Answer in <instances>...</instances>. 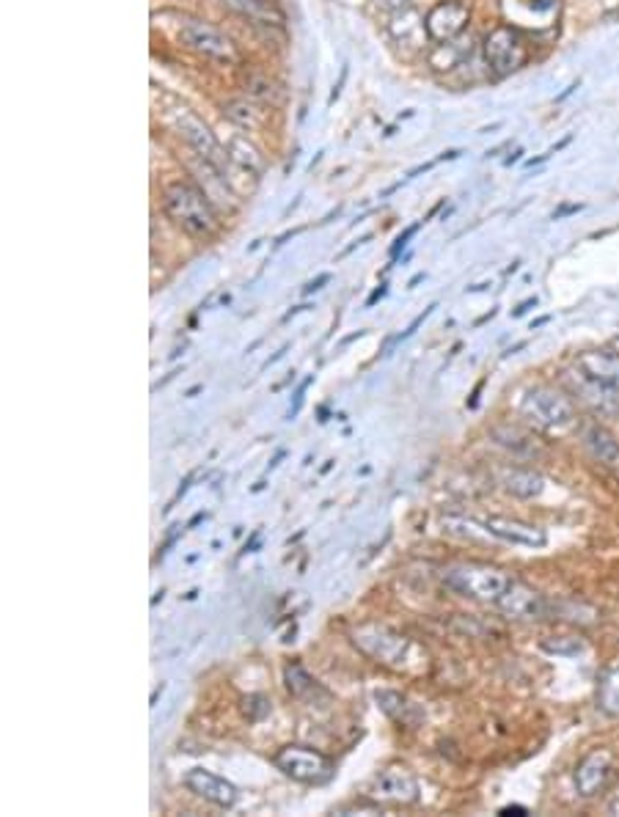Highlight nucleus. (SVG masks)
<instances>
[{
  "mask_svg": "<svg viewBox=\"0 0 619 817\" xmlns=\"http://www.w3.org/2000/svg\"><path fill=\"white\" fill-rule=\"evenodd\" d=\"M179 41L188 50H193V53L204 55L210 61H218V64H237V59H240L235 41L224 30L215 28V25L204 23V20H185L179 25Z\"/></svg>",
  "mask_w": 619,
  "mask_h": 817,
  "instance_id": "9",
  "label": "nucleus"
},
{
  "mask_svg": "<svg viewBox=\"0 0 619 817\" xmlns=\"http://www.w3.org/2000/svg\"><path fill=\"white\" fill-rule=\"evenodd\" d=\"M493 441L498 443V447L509 449L513 454H518V457H534V454H540V447H536L534 438L526 436L523 429L518 427L493 429Z\"/></svg>",
  "mask_w": 619,
  "mask_h": 817,
  "instance_id": "23",
  "label": "nucleus"
},
{
  "mask_svg": "<svg viewBox=\"0 0 619 817\" xmlns=\"http://www.w3.org/2000/svg\"><path fill=\"white\" fill-rule=\"evenodd\" d=\"M484 61H488L490 72L498 77L515 75L520 66L529 61V48L518 28L513 25H498L484 36Z\"/></svg>",
  "mask_w": 619,
  "mask_h": 817,
  "instance_id": "6",
  "label": "nucleus"
},
{
  "mask_svg": "<svg viewBox=\"0 0 619 817\" xmlns=\"http://www.w3.org/2000/svg\"><path fill=\"white\" fill-rule=\"evenodd\" d=\"M308 386H312V377H308V380H306V382H303V386H301V391H298V397H295V405H292V411H289V418H292V416H298V411H301V405H303V391H306V389H308Z\"/></svg>",
  "mask_w": 619,
  "mask_h": 817,
  "instance_id": "31",
  "label": "nucleus"
},
{
  "mask_svg": "<svg viewBox=\"0 0 619 817\" xmlns=\"http://www.w3.org/2000/svg\"><path fill=\"white\" fill-rule=\"evenodd\" d=\"M614 774H617V757L608 749H595V752H590L578 763L572 782H576L578 795L595 799V795H601L611 784Z\"/></svg>",
  "mask_w": 619,
  "mask_h": 817,
  "instance_id": "11",
  "label": "nucleus"
},
{
  "mask_svg": "<svg viewBox=\"0 0 619 817\" xmlns=\"http://www.w3.org/2000/svg\"><path fill=\"white\" fill-rule=\"evenodd\" d=\"M226 154H229V163H235L237 168L245 171L248 177L260 179L262 174H265V158H262L260 149L248 141V138H242V136L231 138Z\"/></svg>",
  "mask_w": 619,
  "mask_h": 817,
  "instance_id": "19",
  "label": "nucleus"
},
{
  "mask_svg": "<svg viewBox=\"0 0 619 817\" xmlns=\"http://www.w3.org/2000/svg\"><path fill=\"white\" fill-rule=\"evenodd\" d=\"M220 3L240 14V17L251 20L256 25H267V28H281L287 23V14L273 0H220Z\"/></svg>",
  "mask_w": 619,
  "mask_h": 817,
  "instance_id": "17",
  "label": "nucleus"
},
{
  "mask_svg": "<svg viewBox=\"0 0 619 817\" xmlns=\"http://www.w3.org/2000/svg\"><path fill=\"white\" fill-rule=\"evenodd\" d=\"M416 231H419V224H413V226H410V229H405V231H402V235H400V237H396V242H394V246H391V256H396V253H400V251H402V248H405V246H407V240H410V237H413V235H416Z\"/></svg>",
  "mask_w": 619,
  "mask_h": 817,
  "instance_id": "30",
  "label": "nucleus"
},
{
  "mask_svg": "<svg viewBox=\"0 0 619 817\" xmlns=\"http://www.w3.org/2000/svg\"><path fill=\"white\" fill-rule=\"evenodd\" d=\"M597 707L606 716H619V666L601 675V682H597Z\"/></svg>",
  "mask_w": 619,
  "mask_h": 817,
  "instance_id": "24",
  "label": "nucleus"
},
{
  "mask_svg": "<svg viewBox=\"0 0 619 817\" xmlns=\"http://www.w3.org/2000/svg\"><path fill=\"white\" fill-rule=\"evenodd\" d=\"M484 535L495 537V540L513 542V545H523V548H543L548 542L545 531L540 526L531 524H520V520H509V518H484L479 520Z\"/></svg>",
  "mask_w": 619,
  "mask_h": 817,
  "instance_id": "15",
  "label": "nucleus"
},
{
  "mask_svg": "<svg viewBox=\"0 0 619 817\" xmlns=\"http://www.w3.org/2000/svg\"><path fill=\"white\" fill-rule=\"evenodd\" d=\"M344 80H348V66H344V70H342V77H339V83H337V86H333V91H330V100H328V102H337V100H339V95H342Z\"/></svg>",
  "mask_w": 619,
  "mask_h": 817,
  "instance_id": "32",
  "label": "nucleus"
},
{
  "mask_svg": "<svg viewBox=\"0 0 619 817\" xmlns=\"http://www.w3.org/2000/svg\"><path fill=\"white\" fill-rule=\"evenodd\" d=\"M581 210V204H570V206H561L559 212H554V218H561V215H570V212H578Z\"/></svg>",
  "mask_w": 619,
  "mask_h": 817,
  "instance_id": "37",
  "label": "nucleus"
},
{
  "mask_svg": "<svg viewBox=\"0 0 619 817\" xmlns=\"http://www.w3.org/2000/svg\"><path fill=\"white\" fill-rule=\"evenodd\" d=\"M419 782L413 777L410 770L402 768V765H391L375 779L371 784V799L380 801V804H396V806H407L416 804L419 801Z\"/></svg>",
  "mask_w": 619,
  "mask_h": 817,
  "instance_id": "13",
  "label": "nucleus"
},
{
  "mask_svg": "<svg viewBox=\"0 0 619 817\" xmlns=\"http://www.w3.org/2000/svg\"><path fill=\"white\" fill-rule=\"evenodd\" d=\"M543 648L548 650V653H556V655H578L581 650H584V641H578V639H570V636H551V639L543 641Z\"/></svg>",
  "mask_w": 619,
  "mask_h": 817,
  "instance_id": "28",
  "label": "nucleus"
},
{
  "mask_svg": "<svg viewBox=\"0 0 619 817\" xmlns=\"http://www.w3.org/2000/svg\"><path fill=\"white\" fill-rule=\"evenodd\" d=\"M355 648L386 669L402 671V675H425L430 666V655L421 644L405 633L386 628V625H358L350 633Z\"/></svg>",
  "mask_w": 619,
  "mask_h": 817,
  "instance_id": "1",
  "label": "nucleus"
},
{
  "mask_svg": "<svg viewBox=\"0 0 619 817\" xmlns=\"http://www.w3.org/2000/svg\"><path fill=\"white\" fill-rule=\"evenodd\" d=\"M498 815H504V817H509V815H529V809H526V806H504V809L502 812H498Z\"/></svg>",
  "mask_w": 619,
  "mask_h": 817,
  "instance_id": "34",
  "label": "nucleus"
},
{
  "mask_svg": "<svg viewBox=\"0 0 619 817\" xmlns=\"http://www.w3.org/2000/svg\"><path fill=\"white\" fill-rule=\"evenodd\" d=\"M165 215L190 237H213L220 221L204 190L190 183H172L163 190Z\"/></svg>",
  "mask_w": 619,
  "mask_h": 817,
  "instance_id": "2",
  "label": "nucleus"
},
{
  "mask_svg": "<svg viewBox=\"0 0 619 817\" xmlns=\"http://www.w3.org/2000/svg\"><path fill=\"white\" fill-rule=\"evenodd\" d=\"M504 488L518 499H536V495H543L545 479L531 468H513L504 474Z\"/></svg>",
  "mask_w": 619,
  "mask_h": 817,
  "instance_id": "22",
  "label": "nucleus"
},
{
  "mask_svg": "<svg viewBox=\"0 0 619 817\" xmlns=\"http://www.w3.org/2000/svg\"><path fill=\"white\" fill-rule=\"evenodd\" d=\"M391 36H394V41H400V45H410V48H421L425 39H430L425 20L413 12V9H407V12H402V14H394Z\"/></svg>",
  "mask_w": 619,
  "mask_h": 817,
  "instance_id": "20",
  "label": "nucleus"
},
{
  "mask_svg": "<svg viewBox=\"0 0 619 817\" xmlns=\"http://www.w3.org/2000/svg\"><path fill=\"white\" fill-rule=\"evenodd\" d=\"M443 583L457 594H463V598L479 600V603H498L502 594L509 589V583H513V578L498 567L471 562V565L449 567Z\"/></svg>",
  "mask_w": 619,
  "mask_h": 817,
  "instance_id": "4",
  "label": "nucleus"
},
{
  "mask_svg": "<svg viewBox=\"0 0 619 817\" xmlns=\"http://www.w3.org/2000/svg\"><path fill=\"white\" fill-rule=\"evenodd\" d=\"M224 111L242 130H260L262 124H265V111H256V105H251L248 100L226 102Z\"/></svg>",
  "mask_w": 619,
  "mask_h": 817,
  "instance_id": "25",
  "label": "nucleus"
},
{
  "mask_svg": "<svg viewBox=\"0 0 619 817\" xmlns=\"http://www.w3.org/2000/svg\"><path fill=\"white\" fill-rule=\"evenodd\" d=\"M245 91L254 100H262V102H270V105H276L278 102V89H276V83L270 80L267 75H262V72H248L245 77Z\"/></svg>",
  "mask_w": 619,
  "mask_h": 817,
  "instance_id": "27",
  "label": "nucleus"
},
{
  "mask_svg": "<svg viewBox=\"0 0 619 817\" xmlns=\"http://www.w3.org/2000/svg\"><path fill=\"white\" fill-rule=\"evenodd\" d=\"M578 364L619 391V353H614V350H592V353L581 355Z\"/></svg>",
  "mask_w": 619,
  "mask_h": 817,
  "instance_id": "21",
  "label": "nucleus"
},
{
  "mask_svg": "<svg viewBox=\"0 0 619 817\" xmlns=\"http://www.w3.org/2000/svg\"><path fill=\"white\" fill-rule=\"evenodd\" d=\"M584 447L601 465H606V468H619V441L603 427V424H586Z\"/></svg>",
  "mask_w": 619,
  "mask_h": 817,
  "instance_id": "18",
  "label": "nucleus"
},
{
  "mask_svg": "<svg viewBox=\"0 0 619 817\" xmlns=\"http://www.w3.org/2000/svg\"><path fill=\"white\" fill-rule=\"evenodd\" d=\"M330 281V276H328V273H323V276H319L317 278V281H312V284H308V287L306 289H303V294H312V292H317V289H323V284H328Z\"/></svg>",
  "mask_w": 619,
  "mask_h": 817,
  "instance_id": "33",
  "label": "nucleus"
},
{
  "mask_svg": "<svg viewBox=\"0 0 619 817\" xmlns=\"http://www.w3.org/2000/svg\"><path fill=\"white\" fill-rule=\"evenodd\" d=\"M287 688L295 700H308L314 694H323V688L317 686V680L301 664L287 666Z\"/></svg>",
  "mask_w": 619,
  "mask_h": 817,
  "instance_id": "26",
  "label": "nucleus"
},
{
  "mask_svg": "<svg viewBox=\"0 0 619 817\" xmlns=\"http://www.w3.org/2000/svg\"><path fill=\"white\" fill-rule=\"evenodd\" d=\"M378 7L389 14H402L410 9V0H378Z\"/></svg>",
  "mask_w": 619,
  "mask_h": 817,
  "instance_id": "29",
  "label": "nucleus"
},
{
  "mask_svg": "<svg viewBox=\"0 0 619 817\" xmlns=\"http://www.w3.org/2000/svg\"><path fill=\"white\" fill-rule=\"evenodd\" d=\"M172 124H174V130H177V136L182 138V141L188 143V147L193 149L201 160H204V163L224 171V165L229 163V154H226V149L218 143L215 133L210 130V127H206V124L201 122L193 111H190V108H174Z\"/></svg>",
  "mask_w": 619,
  "mask_h": 817,
  "instance_id": "8",
  "label": "nucleus"
},
{
  "mask_svg": "<svg viewBox=\"0 0 619 817\" xmlns=\"http://www.w3.org/2000/svg\"><path fill=\"white\" fill-rule=\"evenodd\" d=\"M561 382L567 386L572 397H576L592 416L597 418H617L619 416V391L614 386H608L606 380H601L597 375L586 372L584 366L578 364L576 369L561 372Z\"/></svg>",
  "mask_w": 619,
  "mask_h": 817,
  "instance_id": "5",
  "label": "nucleus"
},
{
  "mask_svg": "<svg viewBox=\"0 0 619 817\" xmlns=\"http://www.w3.org/2000/svg\"><path fill=\"white\" fill-rule=\"evenodd\" d=\"M531 306H536V298H531V300H526V303H520V309H515V317H520V314H526Z\"/></svg>",
  "mask_w": 619,
  "mask_h": 817,
  "instance_id": "36",
  "label": "nucleus"
},
{
  "mask_svg": "<svg viewBox=\"0 0 619 817\" xmlns=\"http://www.w3.org/2000/svg\"><path fill=\"white\" fill-rule=\"evenodd\" d=\"M276 768L283 777L295 779L301 784H325L333 779L337 768L323 752L312 746H283L273 757Z\"/></svg>",
  "mask_w": 619,
  "mask_h": 817,
  "instance_id": "7",
  "label": "nucleus"
},
{
  "mask_svg": "<svg viewBox=\"0 0 619 817\" xmlns=\"http://www.w3.org/2000/svg\"><path fill=\"white\" fill-rule=\"evenodd\" d=\"M468 23H471V9L463 0H443V3L432 7V12L425 17L427 34L435 45L454 41L468 28Z\"/></svg>",
  "mask_w": 619,
  "mask_h": 817,
  "instance_id": "12",
  "label": "nucleus"
},
{
  "mask_svg": "<svg viewBox=\"0 0 619 817\" xmlns=\"http://www.w3.org/2000/svg\"><path fill=\"white\" fill-rule=\"evenodd\" d=\"M185 784H188L190 793H195L199 799L210 801V804L220 806V809H231V806L237 804V788H235V784L226 782L224 777H218V774H213V770H204V768L188 770Z\"/></svg>",
  "mask_w": 619,
  "mask_h": 817,
  "instance_id": "14",
  "label": "nucleus"
},
{
  "mask_svg": "<svg viewBox=\"0 0 619 817\" xmlns=\"http://www.w3.org/2000/svg\"><path fill=\"white\" fill-rule=\"evenodd\" d=\"M383 294H386V287L375 289V292H371V294H369V300H366V306H375V303H378V300H380V298H383Z\"/></svg>",
  "mask_w": 619,
  "mask_h": 817,
  "instance_id": "35",
  "label": "nucleus"
},
{
  "mask_svg": "<svg viewBox=\"0 0 619 817\" xmlns=\"http://www.w3.org/2000/svg\"><path fill=\"white\" fill-rule=\"evenodd\" d=\"M520 413L529 424H534L543 432H567L576 427V407L572 402L561 394L559 389L551 386H534L526 391L523 402H520Z\"/></svg>",
  "mask_w": 619,
  "mask_h": 817,
  "instance_id": "3",
  "label": "nucleus"
},
{
  "mask_svg": "<svg viewBox=\"0 0 619 817\" xmlns=\"http://www.w3.org/2000/svg\"><path fill=\"white\" fill-rule=\"evenodd\" d=\"M375 700H378L380 711L389 718H394L400 727L419 729L421 724H425V707L407 700L405 694H396V691H375Z\"/></svg>",
  "mask_w": 619,
  "mask_h": 817,
  "instance_id": "16",
  "label": "nucleus"
},
{
  "mask_svg": "<svg viewBox=\"0 0 619 817\" xmlns=\"http://www.w3.org/2000/svg\"><path fill=\"white\" fill-rule=\"evenodd\" d=\"M509 619H523V623H534V619H548L554 614V603L536 589L526 587V583L513 581L502 600L495 603Z\"/></svg>",
  "mask_w": 619,
  "mask_h": 817,
  "instance_id": "10",
  "label": "nucleus"
}]
</instances>
